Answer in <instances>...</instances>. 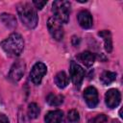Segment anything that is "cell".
<instances>
[{
    "label": "cell",
    "instance_id": "obj_6",
    "mask_svg": "<svg viewBox=\"0 0 123 123\" xmlns=\"http://www.w3.org/2000/svg\"><path fill=\"white\" fill-rule=\"evenodd\" d=\"M70 77H71V81L72 83L74 84L75 86H80L83 80H84V77H85V70L83 69V67L76 63L75 62H71L70 63Z\"/></svg>",
    "mask_w": 123,
    "mask_h": 123
},
{
    "label": "cell",
    "instance_id": "obj_11",
    "mask_svg": "<svg viewBox=\"0 0 123 123\" xmlns=\"http://www.w3.org/2000/svg\"><path fill=\"white\" fill-rule=\"evenodd\" d=\"M63 118V112L61 110L50 111L46 113L44 117L45 123H62Z\"/></svg>",
    "mask_w": 123,
    "mask_h": 123
},
{
    "label": "cell",
    "instance_id": "obj_13",
    "mask_svg": "<svg viewBox=\"0 0 123 123\" xmlns=\"http://www.w3.org/2000/svg\"><path fill=\"white\" fill-rule=\"evenodd\" d=\"M98 35L103 38L104 40V46L108 53H111L112 51V39H111V34L108 30H103L98 33Z\"/></svg>",
    "mask_w": 123,
    "mask_h": 123
},
{
    "label": "cell",
    "instance_id": "obj_19",
    "mask_svg": "<svg viewBox=\"0 0 123 123\" xmlns=\"http://www.w3.org/2000/svg\"><path fill=\"white\" fill-rule=\"evenodd\" d=\"M79 112L76 110H71L68 114H67V118H66V122L67 123H76L79 121Z\"/></svg>",
    "mask_w": 123,
    "mask_h": 123
},
{
    "label": "cell",
    "instance_id": "obj_12",
    "mask_svg": "<svg viewBox=\"0 0 123 123\" xmlns=\"http://www.w3.org/2000/svg\"><path fill=\"white\" fill-rule=\"evenodd\" d=\"M77 58H78V60L82 63H84L87 67L91 66L94 63V62H95V56H94V54H92L89 51H85V52L80 53Z\"/></svg>",
    "mask_w": 123,
    "mask_h": 123
},
{
    "label": "cell",
    "instance_id": "obj_10",
    "mask_svg": "<svg viewBox=\"0 0 123 123\" xmlns=\"http://www.w3.org/2000/svg\"><path fill=\"white\" fill-rule=\"evenodd\" d=\"M78 22L79 25L84 28V29H89L92 27L93 25V19H92V15L90 14V12L88 11H81L78 13Z\"/></svg>",
    "mask_w": 123,
    "mask_h": 123
},
{
    "label": "cell",
    "instance_id": "obj_22",
    "mask_svg": "<svg viewBox=\"0 0 123 123\" xmlns=\"http://www.w3.org/2000/svg\"><path fill=\"white\" fill-rule=\"evenodd\" d=\"M47 1H33V5L35 6V8L41 10L45 5H46Z\"/></svg>",
    "mask_w": 123,
    "mask_h": 123
},
{
    "label": "cell",
    "instance_id": "obj_15",
    "mask_svg": "<svg viewBox=\"0 0 123 123\" xmlns=\"http://www.w3.org/2000/svg\"><path fill=\"white\" fill-rule=\"evenodd\" d=\"M69 83V79L68 76L66 75V73L64 71H60L56 74L55 76V84L57 85V86L59 88H64Z\"/></svg>",
    "mask_w": 123,
    "mask_h": 123
},
{
    "label": "cell",
    "instance_id": "obj_21",
    "mask_svg": "<svg viewBox=\"0 0 123 123\" xmlns=\"http://www.w3.org/2000/svg\"><path fill=\"white\" fill-rule=\"evenodd\" d=\"M88 123H108V117L103 113L97 114L95 117L90 119Z\"/></svg>",
    "mask_w": 123,
    "mask_h": 123
},
{
    "label": "cell",
    "instance_id": "obj_3",
    "mask_svg": "<svg viewBox=\"0 0 123 123\" xmlns=\"http://www.w3.org/2000/svg\"><path fill=\"white\" fill-rule=\"evenodd\" d=\"M52 7L55 18L60 23H67L70 14V3L65 0H57L53 2Z\"/></svg>",
    "mask_w": 123,
    "mask_h": 123
},
{
    "label": "cell",
    "instance_id": "obj_5",
    "mask_svg": "<svg viewBox=\"0 0 123 123\" xmlns=\"http://www.w3.org/2000/svg\"><path fill=\"white\" fill-rule=\"evenodd\" d=\"M46 72H47V67L43 62H38L35 63L30 72L31 81L35 85H39L41 83L42 78L46 74Z\"/></svg>",
    "mask_w": 123,
    "mask_h": 123
},
{
    "label": "cell",
    "instance_id": "obj_8",
    "mask_svg": "<svg viewBox=\"0 0 123 123\" xmlns=\"http://www.w3.org/2000/svg\"><path fill=\"white\" fill-rule=\"evenodd\" d=\"M120 101H121V94L118 89L111 88L106 92L105 103L109 108H111V109L116 108L119 105Z\"/></svg>",
    "mask_w": 123,
    "mask_h": 123
},
{
    "label": "cell",
    "instance_id": "obj_20",
    "mask_svg": "<svg viewBox=\"0 0 123 123\" xmlns=\"http://www.w3.org/2000/svg\"><path fill=\"white\" fill-rule=\"evenodd\" d=\"M18 123H30V117L22 108L18 111Z\"/></svg>",
    "mask_w": 123,
    "mask_h": 123
},
{
    "label": "cell",
    "instance_id": "obj_23",
    "mask_svg": "<svg viewBox=\"0 0 123 123\" xmlns=\"http://www.w3.org/2000/svg\"><path fill=\"white\" fill-rule=\"evenodd\" d=\"M0 123H9V118L4 113H0Z\"/></svg>",
    "mask_w": 123,
    "mask_h": 123
},
{
    "label": "cell",
    "instance_id": "obj_2",
    "mask_svg": "<svg viewBox=\"0 0 123 123\" xmlns=\"http://www.w3.org/2000/svg\"><path fill=\"white\" fill-rule=\"evenodd\" d=\"M0 46L7 55L11 57H17L24 49V39L21 35L12 33L0 43Z\"/></svg>",
    "mask_w": 123,
    "mask_h": 123
},
{
    "label": "cell",
    "instance_id": "obj_1",
    "mask_svg": "<svg viewBox=\"0 0 123 123\" xmlns=\"http://www.w3.org/2000/svg\"><path fill=\"white\" fill-rule=\"evenodd\" d=\"M17 13L21 22L29 29L37 27L38 16L33 4L29 2H22L17 6Z\"/></svg>",
    "mask_w": 123,
    "mask_h": 123
},
{
    "label": "cell",
    "instance_id": "obj_7",
    "mask_svg": "<svg viewBox=\"0 0 123 123\" xmlns=\"http://www.w3.org/2000/svg\"><path fill=\"white\" fill-rule=\"evenodd\" d=\"M24 71H25V63L22 61L15 62L12 65V67L10 69V72H9L10 80L14 82V83L18 82L22 78V76L24 74Z\"/></svg>",
    "mask_w": 123,
    "mask_h": 123
},
{
    "label": "cell",
    "instance_id": "obj_14",
    "mask_svg": "<svg viewBox=\"0 0 123 123\" xmlns=\"http://www.w3.org/2000/svg\"><path fill=\"white\" fill-rule=\"evenodd\" d=\"M0 20L9 29H13L16 27V19H15L14 15H12V13H7V12L1 13L0 14Z\"/></svg>",
    "mask_w": 123,
    "mask_h": 123
},
{
    "label": "cell",
    "instance_id": "obj_4",
    "mask_svg": "<svg viewBox=\"0 0 123 123\" xmlns=\"http://www.w3.org/2000/svg\"><path fill=\"white\" fill-rule=\"evenodd\" d=\"M47 27L50 35L52 37L56 40H62L63 38V28L62 26V23H60L55 17H50L47 22Z\"/></svg>",
    "mask_w": 123,
    "mask_h": 123
},
{
    "label": "cell",
    "instance_id": "obj_9",
    "mask_svg": "<svg viewBox=\"0 0 123 123\" xmlns=\"http://www.w3.org/2000/svg\"><path fill=\"white\" fill-rule=\"evenodd\" d=\"M84 99L89 108H94L99 102L98 91L94 86H88L84 91Z\"/></svg>",
    "mask_w": 123,
    "mask_h": 123
},
{
    "label": "cell",
    "instance_id": "obj_18",
    "mask_svg": "<svg viewBox=\"0 0 123 123\" xmlns=\"http://www.w3.org/2000/svg\"><path fill=\"white\" fill-rule=\"evenodd\" d=\"M40 110L39 107L36 103H30L28 105V110H27V114L30 117V119H36L39 115Z\"/></svg>",
    "mask_w": 123,
    "mask_h": 123
},
{
    "label": "cell",
    "instance_id": "obj_16",
    "mask_svg": "<svg viewBox=\"0 0 123 123\" xmlns=\"http://www.w3.org/2000/svg\"><path fill=\"white\" fill-rule=\"evenodd\" d=\"M63 95L62 94H54V93H50L47 97H46V102L50 105V106H54V107H58L61 104H62L63 102Z\"/></svg>",
    "mask_w": 123,
    "mask_h": 123
},
{
    "label": "cell",
    "instance_id": "obj_17",
    "mask_svg": "<svg viewBox=\"0 0 123 123\" xmlns=\"http://www.w3.org/2000/svg\"><path fill=\"white\" fill-rule=\"evenodd\" d=\"M115 79H116V73L111 72V71H105V72L102 73V75L100 77L101 82L104 85H107V86L111 84L112 82H114Z\"/></svg>",
    "mask_w": 123,
    "mask_h": 123
}]
</instances>
